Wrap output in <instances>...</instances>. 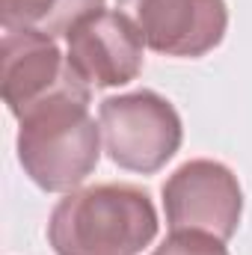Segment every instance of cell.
<instances>
[{"instance_id": "obj_1", "label": "cell", "mask_w": 252, "mask_h": 255, "mask_svg": "<svg viewBox=\"0 0 252 255\" xmlns=\"http://www.w3.org/2000/svg\"><path fill=\"white\" fill-rule=\"evenodd\" d=\"M154 235V202L133 184L71 190L48 220V244L57 255H139Z\"/></svg>"}, {"instance_id": "obj_2", "label": "cell", "mask_w": 252, "mask_h": 255, "mask_svg": "<svg viewBox=\"0 0 252 255\" xmlns=\"http://www.w3.org/2000/svg\"><path fill=\"white\" fill-rule=\"evenodd\" d=\"M89 98V86L63 92L18 119V160L45 193L77 190L101 160V125Z\"/></svg>"}, {"instance_id": "obj_3", "label": "cell", "mask_w": 252, "mask_h": 255, "mask_svg": "<svg viewBox=\"0 0 252 255\" xmlns=\"http://www.w3.org/2000/svg\"><path fill=\"white\" fill-rule=\"evenodd\" d=\"M104 148L116 166L139 175H154L181 148V116L157 92L139 89L104 98L98 107Z\"/></svg>"}, {"instance_id": "obj_4", "label": "cell", "mask_w": 252, "mask_h": 255, "mask_svg": "<svg viewBox=\"0 0 252 255\" xmlns=\"http://www.w3.org/2000/svg\"><path fill=\"white\" fill-rule=\"evenodd\" d=\"M163 211L169 232H202L229 241L244 217L238 175L220 160H187L163 184Z\"/></svg>"}, {"instance_id": "obj_5", "label": "cell", "mask_w": 252, "mask_h": 255, "mask_svg": "<svg viewBox=\"0 0 252 255\" xmlns=\"http://www.w3.org/2000/svg\"><path fill=\"white\" fill-rule=\"evenodd\" d=\"M89 83L74 71L51 36L33 30H3V101L15 119H24L39 104L86 89Z\"/></svg>"}, {"instance_id": "obj_6", "label": "cell", "mask_w": 252, "mask_h": 255, "mask_svg": "<svg viewBox=\"0 0 252 255\" xmlns=\"http://www.w3.org/2000/svg\"><path fill=\"white\" fill-rule=\"evenodd\" d=\"M68 63L89 86H125L142 71L145 39L133 18L116 9H101L71 27Z\"/></svg>"}, {"instance_id": "obj_7", "label": "cell", "mask_w": 252, "mask_h": 255, "mask_svg": "<svg viewBox=\"0 0 252 255\" xmlns=\"http://www.w3.org/2000/svg\"><path fill=\"white\" fill-rule=\"evenodd\" d=\"M145 45L163 57H205L229 27L226 0H130Z\"/></svg>"}, {"instance_id": "obj_8", "label": "cell", "mask_w": 252, "mask_h": 255, "mask_svg": "<svg viewBox=\"0 0 252 255\" xmlns=\"http://www.w3.org/2000/svg\"><path fill=\"white\" fill-rule=\"evenodd\" d=\"M101 9L104 0H0V21L3 30H33L57 39Z\"/></svg>"}, {"instance_id": "obj_9", "label": "cell", "mask_w": 252, "mask_h": 255, "mask_svg": "<svg viewBox=\"0 0 252 255\" xmlns=\"http://www.w3.org/2000/svg\"><path fill=\"white\" fill-rule=\"evenodd\" d=\"M151 255H229L226 241L202 232H172Z\"/></svg>"}]
</instances>
